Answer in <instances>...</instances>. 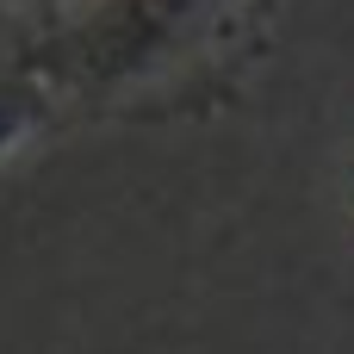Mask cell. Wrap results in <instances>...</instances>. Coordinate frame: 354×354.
<instances>
[{"mask_svg": "<svg viewBox=\"0 0 354 354\" xmlns=\"http://www.w3.org/2000/svg\"><path fill=\"white\" fill-rule=\"evenodd\" d=\"M286 0H81L6 56L68 124H180L236 100Z\"/></svg>", "mask_w": 354, "mask_h": 354, "instance_id": "cell-1", "label": "cell"}, {"mask_svg": "<svg viewBox=\"0 0 354 354\" xmlns=\"http://www.w3.org/2000/svg\"><path fill=\"white\" fill-rule=\"evenodd\" d=\"M44 131H62L56 100L44 93V81L31 68H19L12 56H0V162H12L25 143H37Z\"/></svg>", "mask_w": 354, "mask_h": 354, "instance_id": "cell-2", "label": "cell"}, {"mask_svg": "<svg viewBox=\"0 0 354 354\" xmlns=\"http://www.w3.org/2000/svg\"><path fill=\"white\" fill-rule=\"evenodd\" d=\"M68 6H81V0H0V50H12L25 31L50 25V19L68 12Z\"/></svg>", "mask_w": 354, "mask_h": 354, "instance_id": "cell-3", "label": "cell"}]
</instances>
